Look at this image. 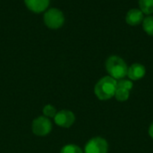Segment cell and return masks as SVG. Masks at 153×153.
Here are the masks:
<instances>
[{
    "label": "cell",
    "instance_id": "30bf717a",
    "mask_svg": "<svg viewBox=\"0 0 153 153\" xmlns=\"http://www.w3.org/2000/svg\"><path fill=\"white\" fill-rule=\"evenodd\" d=\"M139 6L143 13L146 14H153V0H139Z\"/></svg>",
    "mask_w": 153,
    "mask_h": 153
},
{
    "label": "cell",
    "instance_id": "5bb4252c",
    "mask_svg": "<svg viewBox=\"0 0 153 153\" xmlns=\"http://www.w3.org/2000/svg\"><path fill=\"white\" fill-rule=\"evenodd\" d=\"M134 87V84H133V81L130 80V79H120V80H117V87H121V88H125V89H127V90H131Z\"/></svg>",
    "mask_w": 153,
    "mask_h": 153
},
{
    "label": "cell",
    "instance_id": "7a4b0ae2",
    "mask_svg": "<svg viewBox=\"0 0 153 153\" xmlns=\"http://www.w3.org/2000/svg\"><path fill=\"white\" fill-rule=\"evenodd\" d=\"M106 69L109 74V77L116 80H120L127 76L128 67L121 57L113 55L108 58L106 61Z\"/></svg>",
    "mask_w": 153,
    "mask_h": 153
},
{
    "label": "cell",
    "instance_id": "6da1fadb",
    "mask_svg": "<svg viewBox=\"0 0 153 153\" xmlns=\"http://www.w3.org/2000/svg\"><path fill=\"white\" fill-rule=\"evenodd\" d=\"M117 88V80L109 76L101 78L95 85L94 93L100 100H108L115 96Z\"/></svg>",
    "mask_w": 153,
    "mask_h": 153
},
{
    "label": "cell",
    "instance_id": "277c9868",
    "mask_svg": "<svg viewBox=\"0 0 153 153\" xmlns=\"http://www.w3.org/2000/svg\"><path fill=\"white\" fill-rule=\"evenodd\" d=\"M108 144L104 138L94 137L91 139L85 145V153H107Z\"/></svg>",
    "mask_w": 153,
    "mask_h": 153
},
{
    "label": "cell",
    "instance_id": "8992f818",
    "mask_svg": "<svg viewBox=\"0 0 153 153\" xmlns=\"http://www.w3.org/2000/svg\"><path fill=\"white\" fill-rule=\"evenodd\" d=\"M54 119H55V123L58 126L68 128L74 124L75 121V116L74 113L69 110H61L56 113Z\"/></svg>",
    "mask_w": 153,
    "mask_h": 153
},
{
    "label": "cell",
    "instance_id": "9c48e42d",
    "mask_svg": "<svg viewBox=\"0 0 153 153\" xmlns=\"http://www.w3.org/2000/svg\"><path fill=\"white\" fill-rule=\"evenodd\" d=\"M24 3L30 11L34 13H41L48 8L49 0H24Z\"/></svg>",
    "mask_w": 153,
    "mask_h": 153
},
{
    "label": "cell",
    "instance_id": "3957f363",
    "mask_svg": "<svg viewBox=\"0 0 153 153\" xmlns=\"http://www.w3.org/2000/svg\"><path fill=\"white\" fill-rule=\"evenodd\" d=\"M44 22L50 29H58L65 23V16L61 10L50 8L44 14Z\"/></svg>",
    "mask_w": 153,
    "mask_h": 153
},
{
    "label": "cell",
    "instance_id": "7c38bea8",
    "mask_svg": "<svg viewBox=\"0 0 153 153\" xmlns=\"http://www.w3.org/2000/svg\"><path fill=\"white\" fill-rule=\"evenodd\" d=\"M143 27L144 32L147 34L153 36V16L150 15V16H147L146 18L143 19Z\"/></svg>",
    "mask_w": 153,
    "mask_h": 153
},
{
    "label": "cell",
    "instance_id": "ba28073f",
    "mask_svg": "<svg viewBox=\"0 0 153 153\" xmlns=\"http://www.w3.org/2000/svg\"><path fill=\"white\" fill-rule=\"evenodd\" d=\"M143 13L140 9H131L128 11L126 16V21L129 25L135 26L140 24L143 21Z\"/></svg>",
    "mask_w": 153,
    "mask_h": 153
},
{
    "label": "cell",
    "instance_id": "4fadbf2b",
    "mask_svg": "<svg viewBox=\"0 0 153 153\" xmlns=\"http://www.w3.org/2000/svg\"><path fill=\"white\" fill-rule=\"evenodd\" d=\"M60 153H83L82 149L75 144H68L62 148Z\"/></svg>",
    "mask_w": 153,
    "mask_h": 153
},
{
    "label": "cell",
    "instance_id": "2e32d148",
    "mask_svg": "<svg viewBox=\"0 0 153 153\" xmlns=\"http://www.w3.org/2000/svg\"><path fill=\"white\" fill-rule=\"evenodd\" d=\"M149 135L153 139V123L151 124V126L149 128Z\"/></svg>",
    "mask_w": 153,
    "mask_h": 153
},
{
    "label": "cell",
    "instance_id": "8fae6325",
    "mask_svg": "<svg viewBox=\"0 0 153 153\" xmlns=\"http://www.w3.org/2000/svg\"><path fill=\"white\" fill-rule=\"evenodd\" d=\"M130 96V91L125 88H121V87H117L116 94H115V97L117 101L119 102H126L128 100Z\"/></svg>",
    "mask_w": 153,
    "mask_h": 153
},
{
    "label": "cell",
    "instance_id": "5b68a950",
    "mask_svg": "<svg viewBox=\"0 0 153 153\" xmlns=\"http://www.w3.org/2000/svg\"><path fill=\"white\" fill-rule=\"evenodd\" d=\"M52 124L48 118L45 116H39L36 118L32 123V132L38 136H45L51 132Z\"/></svg>",
    "mask_w": 153,
    "mask_h": 153
},
{
    "label": "cell",
    "instance_id": "9a60e30c",
    "mask_svg": "<svg viewBox=\"0 0 153 153\" xmlns=\"http://www.w3.org/2000/svg\"><path fill=\"white\" fill-rule=\"evenodd\" d=\"M43 114L45 115V117L47 118H51V117H55L56 115V108L51 106V105H47L44 108H43Z\"/></svg>",
    "mask_w": 153,
    "mask_h": 153
},
{
    "label": "cell",
    "instance_id": "52a82bcc",
    "mask_svg": "<svg viewBox=\"0 0 153 153\" xmlns=\"http://www.w3.org/2000/svg\"><path fill=\"white\" fill-rule=\"evenodd\" d=\"M146 74V69L143 64L134 63L130 68H128L127 76L130 80L135 81L142 79Z\"/></svg>",
    "mask_w": 153,
    "mask_h": 153
}]
</instances>
